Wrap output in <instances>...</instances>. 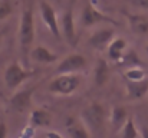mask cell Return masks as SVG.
<instances>
[{"instance_id": "1", "label": "cell", "mask_w": 148, "mask_h": 138, "mask_svg": "<svg viewBox=\"0 0 148 138\" xmlns=\"http://www.w3.org/2000/svg\"><path fill=\"white\" fill-rule=\"evenodd\" d=\"M35 17H33V6L29 4L23 9L20 14V23H19V43L20 50L23 53H29L33 47L35 42Z\"/></svg>"}, {"instance_id": "2", "label": "cell", "mask_w": 148, "mask_h": 138, "mask_svg": "<svg viewBox=\"0 0 148 138\" xmlns=\"http://www.w3.org/2000/svg\"><path fill=\"white\" fill-rule=\"evenodd\" d=\"M81 115H82L81 119L84 121V124L88 127L89 131H95V133L103 131V125L106 121V111L102 104L91 102L82 109Z\"/></svg>"}, {"instance_id": "3", "label": "cell", "mask_w": 148, "mask_h": 138, "mask_svg": "<svg viewBox=\"0 0 148 138\" xmlns=\"http://www.w3.org/2000/svg\"><path fill=\"white\" fill-rule=\"evenodd\" d=\"M79 85H81V76L78 73H66V75H56L49 82L48 89L53 95L68 96L76 92Z\"/></svg>"}, {"instance_id": "4", "label": "cell", "mask_w": 148, "mask_h": 138, "mask_svg": "<svg viewBox=\"0 0 148 138\" xmlns=\"http://www.w3.org/2000/svg\"><path fill=\"white\" fill-rule=\"evenodd\" d=\"M32 73L29 71H26L17 60L14 62H10L6 69H4V75H3V81L6 84V87L10 89V91H14L17 89Z\"/></svg>"}, {"instance_id": "5", "label": "cell", "mask_w": 148, "mask_h": 138, "mask_svg": "<svg viewBox=\"0 0 148 138\" xmlns=\"http://www.w3.org/2000/svg\"><path fill=\"white\" fill-rule=\"evenodd\" d=\"M102 22H109V23H115L114 19H111L109 16L103 14L98 7L92 3V1H86L81 10V16H79V23L82 27H92L98 23Z\"/></svg>"}, {"instance_id": "6", "label": "cell", "mask_w": 148, "mask_h": 138, "mask_svg": "<svg viewBox=\"0 0 148 138\" xmlns=\"http://www.w3.org/2000/svg\"><path fill=\"white\" fill-rule=\"evenodd\" d=\"M86 68V58L81 53H69L66 55L56 66V75H66V73H78Z\"/></svg>"}, {"instance_id": "7", "label": "cell", "mask_w": 148, "mask_h": 138, "mask_svg": "<svg viewBox=\"0 0 148 138\" xmlns=\"http://www.w3.org/2000/svg\"><path fill=\"white\" fill-rule=\"evenodd\" d=\"M39 12H40L42 20H43L45 26L48 27V30L53 35L55 39L59 41L62 38V35H60V25L58 22V14H56V10L53 9V6L50 4L49 1L42 0L39 3Z\"/></svg>"}, {"instance_id": "8", "label": "cell", "mask_w": 148, "mask_h": 138, "mask_svg": "<svg viewBox=\"0 0 148 138\" xmlns=\"http://www.w3.org/2000/svg\"><path fill=\"white\" fill-rule=\"evenodd\" d=\"M32 96H33V88L14 92L9 99L10 109L17 114H25L32 106Z\"/></svg>"}, {"instance_id": "9", "label": "cell", "mask_w": 148, "mask_h": 138, "mask_svg": "<svg viewBox=\"0 0 148 138\" xmlns=\"http://www.w3.org/2000/svg\"><path fill=\"white\" fill-rule=\"evenodd\" d=\"M114 29L112 27H102V29H98V30H95L91 36H89V39H88V45L91 46L92 49H95V50H106L108 49V46L109 43L115 39L114 38Z\"/></svg>"}, {"instance_id": "10", "label": "cell", "mask_w": 148, "mask_h": 138, "mask_svg": "<svg viewBox=\"0 0 148 138\" xmlns=\"http://www.w3.org/2000/svg\"><path fill=\"white\" fill-rule=\"evenodd\" d=\"M65 130L68 138H91V131L84 124L82 119L69 117L65 122Z\"/></svg>"}, {"instance_id": "11", "label": "cell", "mask_w": 148, "mask_h": 138, "mask_svg": "<svg viewBox=\"0 0 148 138\" xmlns=\"http://www.w3.org/2000/svg\"><path fill=\"white\" fill-rule=\"evenodd\" d=\"M128 19V26L132 33L143 36L148 33V16L143 13H125Z\"/></svg>"}, {"instance_id": "12", "label": "cell", "mask_w": 148, "mask_h": 138, "mask_svg": "<svg viewBox=\"0 0 148 138\" xmlns=\"http://www.w3.org/2000/svg\"><path fill=\"white\" fill-rule=\"evenodd\" d=\"M29 56L33 62H38V63H42V65H50V63H55L58 62V55L53 53L52 50H49L48 47H45L43 45H38L33 46L29 52Z\"/></svg>"}, {"instance_id": "13", "label": "cell", "mask_w": 148, "mask_h": 138, "mask_svg": "<svg viewBox=\"0 0 148 138\" xmlns=\"http://www.w3.org/2000/svg\"><path fill=\"white\" fill-rule=\"evenodd\" d=\"M52 124V114L43 108L33 109L29 115V127L35 128H48Z\"/></svg>"}, {"instance_id": "14", "label": "cell", "mask_w": 148, "mask_h": 138, "mask_svg": "<svg viewBox=\"0 0 148 138\" xmlns=\"http://www.w3.org/2000/svg\"><path fill=\"white\" fill-rule=\"evenodd\" d=\"M62 36L69 45H75L76 42V27H75V19L71 10L65 12L62 16Z\"/></svg>"}, {"instance_id": "15", "label": "cell", "mask_w": 148, "mask_h": 138, "mask_svg": "<svg viewBox=\"0 0 148 138\" xmlns=\"http://www.w3.org/2000/svg\"><path fill=\"white\" fill-rule=\"evenodd\" d=\"M125 89H127V96L132 101H138L144 98L148 93V78L135 82L125 81Z\"/></svg>"}, {"instance_id": "16", "label": "cell", "mask_w": 148, "mask_h": 138, "mask_svg": "<svg viewBox=\"0 0 148 138\" xmlns=\"http://www.w3.org/2000/svg\"><path fill=\"white\" fill-rule=\"evenodd\" d=\"M127 41L124 39V38H115L109 46H108V49H106V53H108V58L111 59V60H114V62H119L121 60V58L124 56V53L127 52Z\"/></svg>"}, {"instance_id": "17", "label": "cell", "mask_w": 148, "mask_h": 138, "mask_svg": "<svg viewBox=\"0 0 148 138\" xmlns=\"http://www.w3.org/2000/svg\"><path fill=\"white\" fill-rule=\"evenodd\" d=\"M108 79H109V65L103 58H99L97 65H95V69H94L95 85L97 87H103V85H106Z\"/></svg>"}, {"instance_id": "18", "label": "cell", "mask_w": 148, "mask_h": 138, "mask_svg": "<svg viewBox=\"0 0 148 138\" xmlns=\"http://www.w3.org/2000/svg\"><path fill=\"white\" fill-rule=\"evenodd\" d=\"M127 119H128V112H127V108H125V106L118 105V106H114V108L111 109L109 121H111V124H112L114 128L121 130L122 125L127 122Z\"/></svg>"}, {"instance_id": "19", "label": "cell", "mask_w": 148, "mask_h": 138, "mask_svg": "<svg viewBox=\"0 0 148 138\" xmlns=\"http://www.w3.org/2000/svg\"><path fill=\"white\" fill-rule=\"evenodd\" d=\"M118 63H119L121 66H124L125 69H130V68H135V66H141V65H143L140 56L137 55V52H135L134 49L127 50Z\"/></svg>"}, {"instance_id": "20", "label": "cell", "mask_w": 148, "mask_h": 138, "mask_svg": "<svg viewBox=\"0 0 148 138\" xmlns=\"http://www.w3.org/2000/svg\"><path fill=\"white\" fill-rule=\"evenodd\" d=\"M119 135H121V138H138L140 133H138L137 125H135L132 118L127 119V122L122 125V128L119 131Z\"/></svg>"}, {"instance_id": "21", "label": "cell", "mask_w": 148, "mask_h": 138, "mask_svg": "<svg viewBox=\"0 0 148 138\" xmlns=\"http://www.w3.org/2000/svg\"><path fill=\"white\" fill-rule=\"evenodd\" d=\"M124 78H125V81L135 82V81H143V79H145L147 75H145V71H144L141 66H135V68L125 69V72H124Z\"/></svg>"}, {"instance_id": "22", "label": "cell", "mask_w": 148, "mask_h": 138, "mask_svg": "<svg viewBox=\"0 0 148 138\" xmlns=\"http://www.w3.org/2000/svg\"><path fill=\"white\" fill-rule=\"evenodd\" d=\"M13 13V3L12 0H0V22L6 20Z\"/></svg>"}, {"instance_id": "23", "label": "cell", "mask_w": 148, "mask_h": 138, "mask_svg": "<svg viewBox=\"0 0 148 138\" xmlns=\"http://www.w3.org/2000/svg\"><path fill=\"white\" fill-rule=\"evenodd\" d=\"M131 3L141 10H148V0H131Z\"/></svg>"}, {"instance_id": "24", "label": "cell", "mask_w": 148, "mask_h": 138, "mask_svg": "<svg viewBox=\"0 0 148 138\" xmlns=\"http://www.w3.org/2000/svg\"><path fill=\"white\" fill-rule=\"evenodd\" d=\"M0 138H7V125L3 121H0Z\"/></svg>"}, {"instance_id": "25", "label": "cell", "mask_w": 148, "mask_h": 138, "mask_svg": "<svg viewBox=\"0 0 148 138\" xmlns=\"http://www.w3.org/2000/svg\"><path fill=\"white\" fill-rule=\"evenodd\" d=\"M46 138H62V135L56 131H49V133H46Z\"/></svg>"}, {"instance_id": "26", "label": "cell", "mask_w": 148, "mask_h": 138, "mask_svg": "<svg viewBox=\"0 0 148 138\" xmlns=\"http://www.w3.org/2000/svg\"><path fill=\"white\" fill-rule=\"evenodd\" d=\"M141 138H148V127H143V130H141Z\"/></svg>"}, {"instance_id": "27", "label": "cell", "mask_w": 148, "mask_h": 138, "mask_svg": "<svg viewBox=\"0 0 148 138\" xmlns=\"http://www.w3.org/2000/svg\"><path fill=\"white\" fill-rule=\"evenodd\" d=\"M3 39H4V32L0 30V47H1V45H3Z\"/></svg>"}, {"instance_id": "28", "label": "cell", "mask_w": 148, "mask_h": 138, "mask_svg": "<svg viewBox=\"0 0 148 138\" xmlns=\"http://www.w3.org/2000/svg\"><path fill=\"white\" fill-rule=\"evenodd\" d=\"M145 52H147V55H148V45L145 46Z\"/></svg>"}]
</instances>
